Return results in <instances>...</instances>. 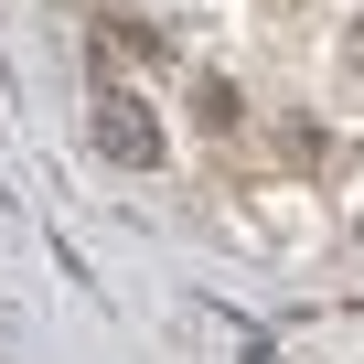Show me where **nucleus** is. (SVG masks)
Instances as JSON below:
<instances>
[{
  "mask_svg": "<svg viewBox=\"0 0 364 364\" xmlns=\"http://www.w3.org/2000/svg\"><path fill=\"white\" fill-rule=\"evenodd\" d=\"M97 139H107L129 171H150V161H161V118H150L129 86H97Z\"/></svg>",
  "mask_w": 364,
  "mask_h": 364,
  "instance_id": "1",
  "label": "nucleus"
},
{
  "mask_svg": "<svg viewBox=\"0 0 364 364\" xmlns=\"http://www.w3.org/2000/svg\"><path fill=\"white\" fill-rule=\"evenodd\" d=\"M353 236H364V215H353Z\"/></svg>",
  "mask_w": 364,
  "mask_h": 364,
  "instance_id": "3",
  "label": "nucleus"
},
{
  "mask_svg": "<svg viewBox=\"0 0 364 364\" xmlns=\"http://www.w3.org/2000/svg\"><path fill=\"white\" fill-rule=\"evenodd\" d=\"M193 118H204V129H236V86H215V75H193Z\"/></svg>",
  "mask_w": 364,
  "mask_h": 364,
  "instance_id": "2",
  "label": "nucleus"
}]
</instances>
